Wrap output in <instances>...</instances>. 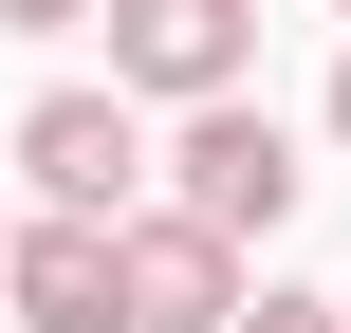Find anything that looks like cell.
<instances>
[{"label":"cell","mask_w":351,"mask_h":333,"mask_svg":"<svg viewBox=\"0 0 351 333\" xmlns=\"http://www.w3.org/2000/svg\"><path fill=\"white\" fill-rule=\"evenodd\" d=\"M296 185H315V167H296V130H278L259 93H204V111L167 130V204H204L222 241H278V222H296Z\"/></svg>","instance_id":"obj_1"},{"label":"cell","mask_w":351,"mask_h":333,"mask_svg":"<svg viewBox=\"0 0 351 333\" xmlns=\"http://www.w3.org/2000/svg\"><path fill=\"white\" fill-rule=\"evenodd\" d=\"M148 167H167V148H148V93H130V74H111V93H37V111H19V185H37V204L130 222V204H148Z\"/></svg>","instance_id":"obj_2"},{"label":"cell","mask_w":351,"mask_h":333,"mask_svg":"<svg viewBox=\"0 0 351 333\" xmlns=\"http://www.w3.org/2000/svg\"><path fill=\"white\" fill-rule=\"evenodd\" d=\"M93 37H111V74H130L148 111H204V93L259 74V0H111Z\"/></svg>","instance_id":"obj_3"},{"label":"cell","mask_w":351,"mask_h":333,"mask_svg":"<svg viewBox=\"0 0 351 333\" xmlns=\"http://www.w3.org/2000/svg\"><path fill=\"white\" fill-rule=\"evenodd\" d=\"M259 241H222L204 204H130V333H241Z\"/></svg>","instance_id":"obj_4"},{"label":"cell","mask_w":351,"mask_h":333,"mask_svg":"<svg viewBox=\"0 0 351 333\" xmlns=\"http://www.w3.org/2000/svg\"><path fill=\"white\" fill-rule=\"evenodd\" d=\"M0 315H19V333H130V222H93V204H37V222H19V278H0Z\"/></svg>","instance_id":"obj_5"},{"label":"cell","mask_w":351,"mask_h":333,"mask_svg":"<svg viewBox=\"0 0 351 333\" xmlns=\"http://www.w3.org/2000/svg\"><path fill=\"white\" fill-rule=\"evenodd\" d=\"M241 333H351V297H296V278H259V297H241Z\"/></svg>","instance_id":"obj_6"},{"label":"cell","mask_w":351,"mask_h":333,"mask_svg":"<svg viewBox=\"0 0 351 333\" xmlns=\"http://www.w3.org/2000/svg\"><path fill=\"white\" fill-rule=\"evenodd\" d=\"M0 19H19V37H93L111 0H0Z\"/></svg>","instance_id":"obj_7"},{"label":"cell","mask_w":351,"mask_h":333,"mask_svg":"<svg viewBox=\"0 0 351 333\" xmlns=\"http://www.w3.org/2000/svg\"><path fill=\"white\" fill-rule=\"evenodd\" d=\"M333 148H351V56H333Z\"/></svg>","instance_id":"obj_8"},{"label":"cell","mask_w":351,"mask_h":333,"mask_svg":"<svg viewBox=\"0 0 351 333\" xmlns=\"http://www.w3.org/2000/svg\"><path fill=\"white\" fill-rule=\"evenodd\" d=\"M0 278H19V204H0Z\"/></svg>","instance_id":"obj_9"},{"label":"cell","mask_w":351,"mask_h":333,"mask_svg":"<svg viewBox=\"0 0 351 333\" xmlns=\"http://www.w3.org/2000/svg\"><path fill=\"white\" fill-rule=\"evenodd\" d=\"M333 19H351V0H333Z\"/></svg>","instance_id":"obj_10"}]
</instances>
